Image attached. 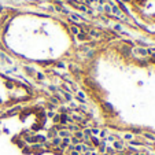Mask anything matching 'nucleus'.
<instances>
[{
	"label": "nucleus",
	"instance_id": "nucleus-1",
	"mask_svg": "<svg viewBox=\"0 0 155 155\" xmlns=\"http://www.w3.org/2000/svg\"><path fill=\"white\" fill-rule=\"evenodd\" d=\"M89 34H92V36H96V37H98V36H100V33H99V32H96V30H89Z\"/></svg>",
	"mask_w": 155,
	"mask_h": 155
},
{
	"label": "nucleus",
	"instance_id": "nucleus-2",
	"mask_svg": "<svg viewBox=\"0 0 155 155\" xmlns=\"http://www.w3.org/2000/svg\"><path fill=\"white\" fill-rule=\"evenodd\" d=\"M122 51H124V52H125V54H126V55H128V54H129V52H130V50H129V48H128V47H122Z\"/></svg>",
	"mask_w": 155,
	"mask_h": 155
},
{
	"label": "nucleus",
	"instance_id": "nucleus-3",
	"mask_svg": "<svg viewBox=\"0 0 155 155\" xmlns=\"http://www.w3.org/2000/svg\"><path fill=\"white\" fill-rule=\"evenodd\" d=\"M113 11H114V13H115V14H117V15H118V17H121V13H119V11H118V10H117V8H115V7H114V8H113Z\"/></svg>",
	"mask_w": 155,
	"mask_h": 155
},
{
	"label": "nucleus",
	"instance_id": "nucleus-4",
	"mask_svg": "<svg viewBox=\"0 0 155 155\" xmlns=\"http://www.w3.org/2000/svg\"><path fill=\"white\" fill-rule=\"evenodd\" d=\"M78 38H81V40H84V38H87V36H84V34H80V36H78Z\"/></svg>",
	"mask_w": 155,
	"mask_h": 155
}]
</instances>
